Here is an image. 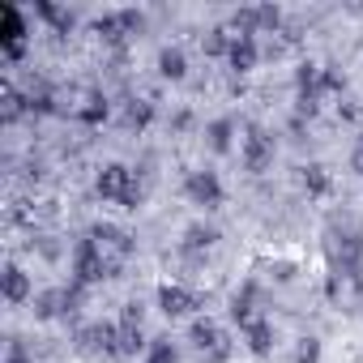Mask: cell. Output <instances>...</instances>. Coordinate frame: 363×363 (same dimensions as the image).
<instances>
[{"mask_svg": "<svg viewBox=\"0 0 363 363\" xmlns=\"http://www.w3.org/2000/svg\"><path fill=\"white\" fill-rule=\"evenodd\" d=\"M35 18H43L56 35H69L73 30V9H60V5H52V0H35Z\"/></svg>", "mask_w": 363, "mask_h": 363, "instance_id": "4fadbf2b", "label": "cell"}, {"mask_svg": "<svg viewBox=\"0 0 363 363\" xmlns=\"http://www.w3.org/2000/svg\"><path fill=\"white\" fill-rule=\"evenodd\" d=\"M158 308H162V316H189L193 308H197V295L189 291V286H179V282H162L158 286Z\"/></svg>", "mask_w": 363, "mask_h": 363, "instance_id": "52a82bcc", "label": "cell"}, {"mask_svg": "<svg viewBox=\"0 0 363 363\" xmlns=\"http://www.w3.org/2000/svg\"><path fill=\"white\" fill-rule=\"evenodd\" d=\"M189 342L201 350V359L210 354V350H218L223 342H227V333L218 329V320H210V316H193V325H189Z\"/></svg>", "mask_w": 363, "mask_h": 363, "instance_id": "ba28073f", "label": "cell"}, {"mask_svg": "<svg viewBox=\"0 0 363 363\" xmlns=\"http://www.w3.org/2000/svg\"><path fill=\"white\" fill-rule=\"evenodd\" d=\"M201 48H206V56H227V52H231V30H227V26H214V30H206Z\"/></svg>", "mask_w": 363, "mask_h": 363, "instance_id": "ac0fdd59", "label": "cell"}, {"mask_svg": "<svg viewBox=\"0 0 363 363\" xmlns=\"http://www.w3.org/2000/svg\"><path fill=\"white\" fill-rule=\"evenodd\" d=\"M184 197L201 210H218L223 206V179L214 171H189L184 175Z\"/></svg>", "mask_w": 363, "mask_h": 363, "instance_id": "277c9868", "label": "cell"}, {"mask_svg": "<svg viewBox=\"0 0 363 363\" xmlns=\"http://www.w3.org/2000/svg\"><path fill=\"white\" fill-rule=\"evenodd\" d=\"M257 35H231V52H227V60H231V69L235 73H248V69H257Z\"/></svg>", "mask_w": 363, "mask_h": 363, "instance_id": "30bf717a", "label": "cell"}, {"mask_svg": "<svg viewBox=\"0 0 363 363\" xmlns=\"http://www.w3.org/2000/svg\"><path fill=\"white\" fill-rule=\"evenodd\" d=\"M214 240H218V227H210V223L184 227V248H189V252H201V248H210Z\"/></svg>", "mask_w": 363, "mask_h": 363, "instance_id": "9a60e30c", "label": "cell"}, {"mask_svg": "<svg viewBox=\"0 0 363 363\" xmlns=\"http://www.w3.org/2000/svg\"><path fill=\"white\" fill-rule=\"evenodd\" d=\"M303 189H308L312 197H325V193H329V171H325L320 162L303 167Z\"/></svg>", "mask_w": 363, "mask_h": 363, "instance_id": "e0dca14e", "label": "cell"}, {"mask_svg": "<svg viewBox=\"0 0 363 363\" xmlns=\"http://www.w3.org/2000/svg\"><path fill=\"white\" fill-rule=\"evenodd\" d=\"M206 141H210V150H214V154H227V150H231V141H235V120H227V116H223V120H214V124L206 128Z\"/></svg>", "mask_w": 363, "mask_h": 363, "instance_id": "5bb4252c", "label": "cell"}, {"mask_svg": "<svg viewBox=\"0 0 363 363\" xmlns=\"http://www.w3.org/2000/svg\"><path fill=\"white\" fill-rule=\"evenodd\" d=\"M94 193H99L103 201H120L124 210H137V206H141V197H145L137 171H133V167H124V162H107V167L94 175Z\"/></svg>", "mask_w": 363, "mask_h": 363, "instance_id": "6da1fadb", "label": "cell"}, {"mask_svg": "<svg viewBox=\"0 0 363 363\" xmlns=\"http://www.w3.org/2000/svg\"><path fill=\"white\" fill-rule=\"evenodd\" d=\"M116 265L120 261H107V248L99 244V240H77V248H73V282L77 286H94V282H103V278H116Z\"/></svg>", "mask_w": 363, "mask_h": 363, "instance_id": "7a4b0ae2", "label": "cell"}, {"mask_svg": "<svg viewBox=\"0 0 363 363\" xmlns=\"http://www.w3.org/2000/svg\"><path fill=\"white\" fill-rule=\"evenodd\" d=\"M244 167L252 171V175H261L269 162H274V137L265 133V128H248V137H244Z\"/></svg>", "mask_w": 363, "mask_h": 363, "instance_id": "8992f818", "label": "cell"}, {"mask_svg": "<svg viewBox=\"0 0 363 363\" xmlns=\"http://www.w3.org/2000/svg\"><path fill=\"white\" fill-rule=\"evenodd\" d=\"M295 363H320V342H316V337H299Z\"/></svg>", "mask_w": 363, "mask_h": 363, "instance_id": "cb8c5ba5", "label": "cell"}, {"mask_svg": "<svg viewBox=\"0 0 363 363\" xmlns=\"http://www.w3.org/2000/svg\"><path fill=\"white\" fill-rule=\"evenodd\" d=\"M158 73H162L167 82H184V77H189V56H184V48L167 43V48L158 52Z\"/></svg>", "mask_w": 363, "mask_h": 363, "instance_id": "8fae6325", "label": "cell"}, {"mask_svg": "<svg viewBox=\"0 0 363 363\" xmlns=\"http://www.w3.org/2000/svg\"><path fill=\"white\" fill-rule=\"evenodd\" d=\"M107 111H111V107H107V99H103V94H86V103L77 107L82 124H90V128H94V124H103V120H107Z\"/></svg>", "mask_w": 363, "mask_h": 363, "instance_id": "2e32d148", "label": "cell"}, {"mask_svg": "<svg viewBox=\"0 0 363 363\" xmlns=\"http://www.w3.org/2000/svg\"><path fill=\"white\" fill-rule=\"evenodd\" d=\"M244 342H248L252 354H269V350H274V325H269L265 316L248 320V325H244Z\"/></svg>", "mask_w": 363, "mask_h": 363, "instance_id": "7c38bea8", "label": "cell"}, {"mask_svg": "<svg viewBox=\"0 0 363 363\" xmlns=\"http://www.w3.org/2000/svg\"><path fill=\"white\" fill-rule=\"evenodd\" d=\"M145 363H179V350L171 337H154L150 350H145Z\"/></svg>", "mask_w": 363, "mask_h": 363, "instance_id": "d6986e66", "label": "cell"}, {"mask_svg": "<svg viewBox=\"0 0 363 363\" xmlns=\"http://www.w3.org/2000/svg\"><path fill=\"white\" fill-rule=\"evenodd\" d=\"M141 30V9H107L94 18V35H103L107 43H120L124 35Z\"/></svg>", "mask_w": 363, "mask_h": 363, "instance_id": "5b68a950", "label": "cell"}, {"mask_svg": "<svg viewBox=\"0 0 363 363\" xmlns=\"http://www.w3.org/2000/svg\"><path fill=\"white\" fill-rule=\"evenodd\" d=\"M141 346H145L141 325H120V354H137Z\"/></svg>", "mask_w": 363, "mask_h": 363, "instance_id": "44dd1931", "label": "cell"}, {"mask_svg": "<svg viewBox=\"0 0 363 363\" xmlns=\"http://www.w3.org/2000/svg\"><path fill=\"white\" fill-rule=\"evenodd\" d=\"M5 299H9V303H30V299H35L30 274H26L18 261H9V265H5Z\"/></svg>", "mask_w": 363, "mask_h": 363, "instance_id": "9c48e42d", "label": "cell"}, {"mask_svg": "<svg viewBox=\"0 0 363 363\" xmlns=\"http://www.w3.org/2000/svg\"><path fill=\"white\" fill-rule=\"evenodd\" d=\"M5 363H35V359H30V350L13 337V342H9V350H5Z\"/></svg>", "mask_w": 363, "mask_h": 363, "instance_id": "d4e9b609", "label": "cell"}, {"mask_svg": "<svg viewBox=\"0 0 363 363\" xmlns=\"http://www.w3.org/2000/svg\"><path fill=\"white\" fill-rule=\"evenodd\" d=\"M350 167H354V171H359V175H363V141H359V145H354V154H350Z\"/></svg>", "mask_w": 363, "mask_h": 363, "instance_id": "484cf974", "label": "cell"}, {"mask_svg": "<svg viewBox=\"0 0 363 363\" xmlns=\"http://www.w3.org/2000/svg\"><path fill=\"white\" fill-rule=\"evenodd\" d=\"M150 116H154V103L137 99V103H128V111H124V124H128V128H145V124H150Z\"/></svg>", "mask_w": 363, "mask_h": 363, "instance_id": "ffe728a7", "label": "cell"}, {"mask_svg": "<svg viewBox=\"0 0 363 363\" xmlns=\"http://www.w3.org/2000/svg\"><path fill=\"white\" fill-rule=\"evenodd\" d=\"M26 13L13 5V0H5L0 5V52H5V60H22L26 56Z\"/></svg>", "mask_w": 363, "mask_h": 363, "instance_id": "3957f363", "label": "cell"}, {"mask_svg": "<svg viewBox=\"0 0 363 363\" xmlns=\"http://www.w3.org/2000/svg\"><path fill=\"white\" fill-rule=\"evenodd\" d=\"M342 90H346V77H342L333 65H325V69H320V94H342Z\"/></svg>", "mask_w": 363, "mask_h": 363, "instance_id": "603a6c76", "label": "cell"}, {"mask_svg": "<svg viewBox=\"0 0 363 363\" xmlns=\"http://www.w3.org/2000/svg\"><path fill=\"white\" fill-rule=\"evenodd\" d=\"M282 26V9L278 5H257V35L261 30H278Z\"/></svg>", "mask_w": 363, "mask_h": 363, "instance_id": "7402d4cb", "label": "cell"}]
</instances>
